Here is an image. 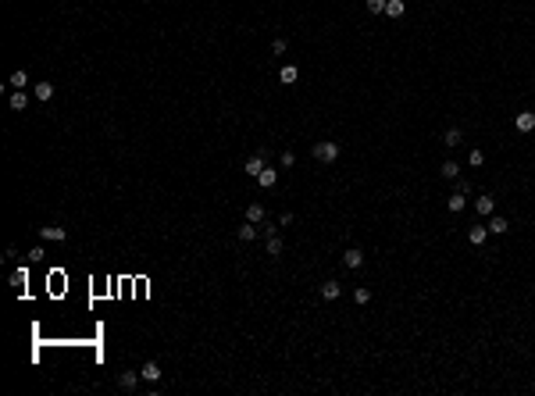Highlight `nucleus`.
Wrapping results in <instances>:
<instances>
[{
	"instance_id": "nucleus-11",
	"label": "nucleus",
	"mask_w": 535,
	"mask_h": 396,
	"mask_svg": "<svg viewBox=\"0 0 535 396\" xmlns=\"http://www.w3.org/2000/svg\"><path fill=\"white\" fill-rule=\"evenodd\" d=\"M474 211H478V214H496V200H492V196H478V200H474Z\"/></svg>"
},
{
	"instance_id": "nucleus-13",
	"label": "nucleus",
	"mask_w": 535,
	"mask_h": 396,
	"mask_svg": "<svg viewBox=\"0 0 535 396\" xmlns=\"http://www.w3.org/2000/svg\"><path fill=\"white\" fill-rule=\"evenodd\" d=\"M32 96H36V100H43V104H47V100H50V96H54V86H50V82H36V89H32Z\"/></svg>"
},
{
	"instance_id": "nucleus-5",
	"label": "nucleus",
	"mask_w": 535,
	"mask_h": 396,
	"mask_svg": "<svg viewBox=\"0 0 535 396\" xmlns=\"http://www.w3.org/2000/svg\"><path fill=\"white\" fill-rule=\"evenodd\" d=\"M489 236H507V218L503 214H489Z\"/></svg>"
},
{
	"instance_id": "nucleus-14",
	"label": "nucleus",
	"mask_w": 535,
	"mask_h": 396,
	"mask_svg": "<svg viewBox=\"0 0 535 396\" xmlns=\"http://www.w3.org/2000/svg\"><path fill=\"white\" fill-rule=\"evenodd\" d=\"M246 222L261 225V222H264V204H250V207H246Z\"/></svg>"
},
{
	"instance_id": "nucleus-6",
	"label": "nucleus",
	"mask_w": 535,
	"mask_h": 396,
	"mask_svg": "<svg viewBox=\"0 0 535 396\" xmlns=\"http://www.w3.org/2000/svg\"><path fill=\"white\" fill-rule=\"evenodd\" d=\"M264 161H268V154H264V150H261V154H253V157L246 161V171H250V175L257 179V175L264 171Z\"/></svg>"
},
{
	"instance_id": "nucleus-17",
	"label": "nucleus",
	"mask_w": 535,
	"mask_h": 396,
	"mask_svg": "<svg viewBox=\"0 0 535 396\" xmlns=\"http://www.w3.org/2000/svg\"><path fill=\"white\" fill-rule=\"evenodd\" d=\"M464 207H467V193H453V196H450V211H453V214H460Z\"/></svg>"
},
{
	"instance_id": "nucleus-28",
	"label": "nucleus",
	"mask_w": 535,
	"mask_h": 396,
	"mask_svg": "<svg viewBox=\"0 0 535 396\" xmlns=\"http://www.w3.org/2000/svg\"><path fill=\"white\" fill-rule=\"evenodd\" d=\"M368 11L371 14H385V0H368Z\"/></svg>"
},
{
	"instance_id": "nucleus-15",
	"label": "nucleus",
	"mask_w": 535,
	"mask_h": 396,
	"mask_svg": "<svg viewBox=\"0 0 535 396\" xmlns=\"http://www.w3.org/2000/svg\"><path fill=\"white\" fill-rule=\"evenodd\" d=\"M339 282H321V300H339Z\"/></svg>"
},
{
	"instance_id": "nucleus-20",
	"label": "nucleus",
	"mask_w": 535,
	"mask_h": 396,
	"mask_svg": "<svg viewBox=\"0 0 535 396\" xmlns=\"http://www.w3.org/2000/svg\"><path fill=\"white\" fill-rule=\"evenodd\" d=\"M353 300H357V304L364 307V304L371 300V289H368V286H357V289H353Z\"/></svg>"
},
{
	"instance_id": "nucleus-24",
	"label": "nucleus",
	"mask_w": 535,
	"mask_h": 396,
	"mask_svg": "<svg viewBox=\"0 0 535 396\" xmlns=\"http://www.w3.org/2000/svg\"><path fill=\"white\" fill-rule=\"evenodd\" d=\"M443 175H446V179H457V175H460V164H457V161H446V164H443Z\"/></svg>"
},
{
	"instance_id": "nucleus-3",
	"label": "nucleus",
	"mask_w": 535,
	"mask_h": 396,
	"mask_svg": "<svg viewBox=\"0 0 535 396\" xmlns=\"http://www.w3.org/2000/svg\"><path fill=\"white\" fill-rule=\"evenodd\" d=\"M514 125H518V132H535V114L532 111H521V114L514 118Z\"/></svg>"
},
{
	"instance_id": "nucleus-1",
	"label": "nucleus",
	"mask_w": 535,
	"mask_h": 396,
	"mask_svg": "<svg viewBox=\"0 0 535 396\" xmlns=\"http://www.w3.org/2000/svg\"><path fill=\"white\" fill-rule=\"evenodd\" d=\"M339 154H343V147H339V143H328V140H325V143H314V157L321 161V164H332Z\"/></svg>"
},
{
	"instance_id": "nucleus-30",
	"label": "nucleus",
	"mask_w": 535,
	"mask_h": 396,
	"mask_svg": "<svg viewBox=\"0 0 535 396\" xmlns=\"http://www.w3.org/2000/svg\"><path fill=\"white\" fill-rule=\"evenodd\" d=\"M29 261H32V264L43 261V246H32V250H29Z\"/></svg>"
},
{
	"instance_id": "nucleus-23",
	"label": "nucleus",
	"mask_w": 535,
	"mask_h": 396,
	"mask_svg": "<svg viewBox=\"0 0 535 396\" xmlns=\"http://www.w3.org/2000/svg\"><path fill=\"white\" fill-rule=\"evenodd\" d=\"M25 279H29V275H25V268H18V271L11 275V286H14V289H25Z\"/></svg>"
},
{
	"instance_id": "nucleus-27",
	"label": "nucleus",
	"mask_w": 535,
	"mask_h": 396,
	"mask_svg": "<svg viewBox=\"0 0 535 396\" xmlns=\"http://www.w3.org/2000/svg\"><path fill=\"white\" fill-rule=\"evenodd\" d=\"M11 86L25 89V86H29V75H25V72H14V75H11Z\"/></svg>"
},
{
	"instance_id": "nucleus-4",
	"label": "nucleus",
	"mask_w": 535,
	"mask_h": 396,
	"mask_svg": "<svg viewBox=\"0 0 535 396\" xmlns=\"http://www.w3.org/2000/svg\"><path fill=\"white\" fill-rule=\"evenodd\" d=\"M257 182H261V189H271V186L279 182V168H268V164H264V171L257 175Z\"/></svg>"
},
{
	"instance_id": "nucleus-9",
	"label": "nucleus",
	"mask_w": 535,
	"mask_h": 396,
	"mask_svg": "<svg viewBox=\"0 0 535 396\" xmlns=\"http://www.w3.org/2000/svg\"><path fill=\"white\" fill-rule=\"evenodd\" d=\"M467 239H471L474 246H482V243L489 239V225H474V229H467Z\"/></svg>"
},
{
	"instance_id": "nucleus-8",
	"label": "nucleus",
	"mask_w": 535,
	"mask_h": 396,
	"mask_svg": "<svg viewBox=\"0 0 535 396\" xmlns=\"http://www.w3.org/2000/svg\"><path fill=\"white\" fill-rule=\"evenodd\" d=\"M65 236H68V232H65V229H57V225H47V229H39V239H43V243H50V239H54V243H61Z\"/></svg>"
},
{
	"instance_id": "nucleus-21",
	"label": "nucleus",
	"mask_w": 535,
	"mask_h": 396,
	"mask_svg": "<svg viewBox=\"0 0 535 396\" xmlns=\"http://www.w3.org/2000/svg\"><path fill=\"white\" fill-rule=\"evenodd\" d=\"M296 75H300V72H296V68H293V65H286V68H282V72H279V79L286 82V86H289V82H296Z\"/></svg>"
},
{
	"instance_id": "nucleus-7",
	"label": "nucleus",
	"mask_w": 535,
	"mask_h": 396,
	"mask_svg": "<svg viewBox=\"0 0 535 396\" xmlns=\"http://www.w3.org/2000/svg\"><path fill=\"white\" fill-rule=\"evenodd\" d=\"M140 375H143L147 382H161V364H157V361H147V364L140 368Z\"/></svg>"
},
{
	"instance_id": "nucleus-22",
	"label": "nucleus",
	"mask_w": 535,
	"mask_h": 396,
	"mask_svg": "<svg viewBox=\"0 0 535 396\" xmlns=\"http://www.w3.org/2000/svg\"><path fill=\"white\" fill-rule=\"evenodd\" d=\"M286 50H289V43H286L282 36H279V39H271V54H275V57H282Z\"/></svg>"
},
{
	"instance_id": "nucleus-18",
	"label": "nucleus",
	"mask_w": 535,
	"mask_h": 396,
	"mask_svg": "<svg viewBox=\"0 0 535 396\" xmlns=\"http://www.w3.org/2000/svg\"><path fill=\"white\" fill-rule=\"evenodd\" d=\"M11 107H14V111H25V107H29V96H25V89L11 93Z\"/></svg>"
},
{
	"instance_id": "nucleus-16",
	"label": "nucleus",
	"mask_w": 535,
	"mask_h": 396,
	"mask_svg": "<svg viewBox=\"0 0 535 396\" xmlns=\"http://www.w3.org/2000/svg\"><path fill=\"white\" fill-rule=\"evenodd\" d=\"M136 379H143V375H140V371H122V375H118V386H122V389H136Z\"/></svg>"
},
{
	"instance_id": "nucleus-12",
	"label": "nucleus",
	"mask_w": 535,
	"mask_h": 396,
	"mask_svg": "<svg viewBox=\"0 0 535 396\" xmlns=\"http://www.w3.org/2000/svg\"><path fill=\"white\" fill-rule=\"evenodd\" d=\"M257 232H261V229H257L253 222H246V225H239V232H235V236L243 239V243H253V239H257Z\"/></svg>"
},
{
	"instance_id": "nucleus-26",
	"label": "nucleus",
	"mask_w": 535,
	"mask_h": 396,
	"mask_svg": "<svg viewBox=\"0 0 535 396\" xmlns=\"http://www.w3.org/2000/svg\"><path fill=\"white\" fill-rule=\"evenodd\" d=\"M467 164H471V168H482V164H485V154H482V150H471V154H467Z\"/></svg>"
},
{
	"instance_id": "nucleus-10",
	"label": "nucleus",
	"mask_w": 535,
	"mask_h": 396,
	"mask_svg": "<svg viewBox=\"0 0 535 396\" xmlns=\"http://www.w3.org/2000/svg\"><path fill=\"white\" fill-rule=\"evenodd\" d=\"M385 14H389V18H403V14H407V4H403V0H385Z\"/></svg>"
},
{
	"instance_id": "nucleus-2",
	"label": "nucleus",
	"mask_w": 535,
	"mask_h": 396,
	"mask_svg": "<svg viewBox=\"0 0 535 396\" xmlns=\"http://www.w3.org/2000/svg\"><path fill=\"white\" fill-rule=\"evenodd\" d=\"M343 264H346L350 271H357V268H364V250H357V246H350V250L343 253Z\"/></svg>"
},
{
	"instance_id": "nucleus-19",
	"label": "nucleus",
	"mask_w": 535,
	"mask_h": 396,
	"mask_svg": "<svg viewBox=\"0 0 535 396\" xmlns=\"http://www.w3.org/2000/svg\"><path fill=\"white\" fill-rule=\"evenodd\" d=\"M460 140H464V132H460V129H446V136H443V143H446V147H460Z\"/></svg>"
},
{
	"instance_id": "nucleus-29",
	"label": "nucleus",
	"mask_w": 535,
	"mask_h": 396,
	"mask_svg": "<svg viewBox=\"0 0 535 396\" xmlns=\"http://www.w3.org/2000/svg\"><path fill=\"white\" fill-rule=\"evenodd\" d=\"M296 164V154L293 150H282V168H293Z\"/></svg>"
},
{
	"instance_id": "nucleus-25",
	"label": "nucleus",
	"mask_w": 535,
	"mask_h": 396,
	"mask_svg": "<svg viewBox=\"0 0 535 396\" xmlns=\"http://www.w3.org/2000/svg\"><path fill=\"white\" fill-rule=\"evenodd\" d=\"M268 253H271V257H279V253H282V239H279V236H268Z\"/></svg>"
}]
</instances>
